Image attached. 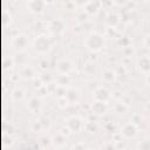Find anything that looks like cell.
<instances>
[{
	"mask_svg": "<svg viewBox=\"0 0 150 150\" xmlns=\"http://www.w3.org/2000/svg\"><path fill=\"white\" fill-rule=\"evenodd\" d=\"M84 46L88 50L93 52V53H97L100 50H102L105 46V40L104 36L97 32H90L86 39H84Z\"/></svg>",
	"mask_w": 150,
	"mask_h": 150,
	"instance_id": "cell-1",
	"label": "cell"
},
{
	"mask_svg": "<svg viewBox=\"0 0 150 150\" xmlns=\"http://www.w3.org/2000/svg\"><path fill=\"white\" fill-rule=\"evenodd\" d=\"M52 46H53L52 41L46 34L38 35L33 41V49L36 53L41 54V55H45V54L49 53L50 49H52Z\"/></svg>",
	"mask_w": 150,
	"mask_h": 150,
	"instance_id": "cell-2",
	"label": "cell"
},
{
	"mask_svg": "<svg viewBox=\"0 0 150 150\" xmlns=\"http://www.w3.org/2000/svg\"><path fill=\"white\" fill-rule=\"evenodd\" d=\"M66 127L70 132H79V131L84 129L86 123H84L82 117H80L77 115H74V116H70V117L67 118Z\"/></svg>",
	"mask_w": 150,
	"mask_h": 150,
	"instance_id": "cell-3",
	"label": "cell"
},
{
	"mask_svg": "<svg viewBox=\"0 0 150 150\" xmlns=\"http://www.w3.org/2000/svg\"><path fill=\"white\" fill-rule=\"evenodd\" d=\"M74 64H73V62L69 60V59H66V57H63V59H60L57 62H56V64H55V69H56V71L61 75V76H68V74L73 70V67Z\"/></svg>",
	"mask_w": 150,
	"mask_h": 150,
	"instance_id": "cell-4",
	"label": "cell"
},
{
	"mask_svg": "<svg viewBox=\"0 0 150 150\" xmlns=\"http://www.w3.org/2000/svg\"><path fill=\"white\" fill-rule=\"evenodd\" d=\"M137 132H138V127L135 125L130 121L127 122V123H124L121 127V131H120V134L123 137H125V138H132V137H135L137 135Z\"/></svg>",
	"mask_w": 150,
	"mask_h": 150,
	"instance_id": "cell-5",
	"label": "cell"
},
{
	"mask_svg": "<svg viewBox=\"0 0 150 150\" xmlns=\"http://www.w3.org/2000/svg\"><path fill=\"white\" fill-rule=\"evenodd\" d=\"M136 67L139 73L144 75H149L150 74V56L148 55L141 56L136 62Z\"/></svg>",
	"mask_w": 150,
	"mask_h": 150,
	"instance_id": "cell-6",
	"label": "cell"
},
{
	"mask_svg": "<svg viewBox=\"0 0 150 150\" xmlns=\"http://www.w3.org/2000/svg\"><path fill=\"white\" fill-rule=\"evenodd\" d=\"M93 97L95 101H100V102H107L109 98H110V91L103 87V86H100L97 87L94 93H93Z\"/></svg>",
	"mask_w": 150,
	"mask_h": 150,
	"instance_id": "cell-7",
	"label": "cell"
},
{
	"mask_svg": "<svg viewBox=\"0 0 150 150\" xmlns=\"http://www.w3.org/2000/svg\"><path fill=\"white\" fill-rule=\"evenodd\" d=\"M26 5H27L28 11L30 13H34V14L43 13L45 8H46V2L40 1V0H32V1H28Z\"/></svg>",
	"mask_w": 150,
	"mask_h": 150,
	"instance_id": "cell-8",
	"label": "cell"
},
{
	"mask_svg": "<svg viewBox=\"0 0 150 150\" xmlns=\"http://www.w3.org/2000/svg\"><path fill=\"white\" fill-rule=\"evenodd\" d=\"M13 45L16 49H19V52H22L26 49V47L28 46V36L23 33L18 34L14 39H13Z\"/></svg>",
	"mask_w": 150,
	"mask_h": 150,
	"instance_id": "cell-9",
	"label": "cell"
},
{
	"mask_svg": "<svg viewBox=\"0 0 150 150\" xmlns=\"http://www.w3.org/2000/svg\"><path fill=\"white\" fill-rule=\"evenodd\" d=\"M20 76L25 80H35L36 79V70L30 64H23L20 69Z\"/></svg>",
	"mask_w": 150,
	"mask_h": 150,
	"instance_id": "cell-10",
	"label": "cell"
},
{
	"mask_svg": "<svg viewBox=\"0 0 150 150\" xmlns=\"http://www.w3.org/2000/svg\"><path fill=\"white\" fill-rule=\"evenodd\" d=\"M27 108L29 109V111H32L34 114L40 111L41 108H42V100H41V97H39V96L30 97L28 100V102H27Z\"/></svg>",
	"mask_w": 150,
	"mask_h": 150,
	"instance_id": "cell-11",
	"label": "cell"
},
{
	"mask_svg": "<svg viewBox=\"0 0 150 150\" xmlns=\"http://www.w3.org/2000/svg\"><path fill=\"white\" fill-rule=\"evenodd\" d=\"M50 141H52V144L54 146H56V148H63L67 144V137L61 131L60 132H56L55 135H53L52 138H50Z\"/></svg>",
	"mask_w": 150,
	"mask_h": 150,
	"instance_id": "cell-12",
	"label": "cell"
},
{
	"mask_svg": "<svg viewBox=\"0 0 150 150\" xmlns=\"http://www.w3.org/2000/svg\"><path fill=\"white\" fill-rule=\"evenodd\" d=\"M81 98V94L76 88H68L67 94H66V100L71 103V104H76Z\"/></svg>",
	"mask_w": 150,
	"mask_h": 150,
	"instance_id": "cell-13",
	"label": "cell"
},
{
	"mask_svg": "<svg viewBox=\"0 0 150 150\" xmlns=\"http://www.w3.org/2000/svg\"><path fill=\"white\" fill-rule=\"evenodd\" d=\"M63 28H64V22L61 19H55V20L50 21L49 26H48V29L54 34H59V33L63 32Z\"/></svg>",
	"mask_w": 150,
	"mask_h": 150,
	"instance_id": "cell-14",
	"label": "cell"
},
{
	"mask_svg": "<svg viewBox=\"0 0 150 150\" xmlns=\"http://www.w3.org/2000/svg\"><path fill=\"white\" fill-rule=\"evenodd\" d=\"M91 110L96 115H104L108 110L107 102H100V101H94L91 104Z\"/></svg>",
	"mask_w": 150,
	"mask_h": 150,
	"instance_id": "cell-15",
	"label": "cell"
},
{
	"mask_svg": "<svg viewBox=\"0 0 150 150\" xmlns=\"http://www.w3.org/2000/svg\"><path fill=\"white\" fill-rule=\"evenodd\" d=\"M105 22H107L109 29L115 28V27L118 25V22H120V15H118L116 12H110V13L107 15Z\"/></svg>",
	"mask_w": 150,
	"mask_h": 150,
	"instance_id": "cell-16",
	"label": "cell"
},
{
	"mask_svg": "<svg viewBox=\"0 0 150 150\" xmlns=\"http://www.w3.org/2000/svg\"><path fill=\"white\" fill-rule=\"evenodd\" d=\"M102 79H103L105 82H112V81H115V79H116V73H115L112 69H105V70L102 73Z\"/></svg>",
	"mask_w": 150,
	"mask_h": 150,
	"instance_id": "cell-17",
	"label": "cell"
},
{
	"mask_svg": "<svg viewBox=\"0 0 150 150\" xmlns=\"http://www.w3.org/2000/svg\"><path fill=\"white\" fill-rule=\"evenodd\" d=\"M137 150H150V137H144L137 143Z\"/></svg>",
	"mask_w": 150,
	"mask_h": 150,
	"instance_id": "cell-18",
	"label": "cell"
},
{
	"mask_svg": "<svg viewBox=\"0 0 150 150\" xmlns=\"http://www.w3.org/2000/svg\"><path fill=\"white\" fill-rule=\"evenodd\" d=\"M12 97L14 101H21L25 98V91L21 88H15L12 91Z\"/></svg>",
	"mask_w": 150,
	"mask_h": 150,
	"instance_id": "cell-19",
	"label": "cell"
},
{
	"mask_svg": "<svg viewBox=\"0 0 150 150\" xmlns=\"http://www.w3.org/2000/svg\"><path fill=\"white\" fill-rule=\"evenodd\" d=\"M114 108H115V111H116V112L123 114V112H125V111L128 110V104H125L124 102H118V103L115 104Z\"/></svg>",
	"mask_w": 150,
	"mask_h": 150,
	"instance_id": "cell-20",
	"label": "cell"
},
{
	"mask_svg": "<svg viewBox=\"0 0 150 150\" xmlns=\"http://www.w3.org/2000/svg\"><path fill=\"white\" fill-rule=\"evenodd\" d=\"M130 122H132L135 125L139 127V124L143 123V117L141 116V114H134L131 116V118H130Z\"/></svg>",
	"mask_w": 150,
	"mask_h": 150,
	"instance_id": "cell-21",
	"label": "cell"
},
{
	"mask_svg": "<svg viewBox=\"0 0 150 150\" xmlns=\"http://www.w3.org/2000/svg\"><path fill=\"white\" fill-rule=\"evenodd\" d=\"M84 129H86L88 132L93 134V132H96V131H97L98 127H97V124H96V123H94V122H88V123H86Z\"/></svg>",
	"mask_w": 150,
	"mask_h": 150,
	"instance_id": "cell-22",
	"label": "cell"
},
{
	"mask_svg": "<svg viewBox=\"0 0 150 150\" xmlns=\"http://www.w3.org/2000/svg\"><path fill=\"white\" fill-rule=\"evenodd\" d=\"M32 130H33L34 132H40V131L43 130L42 124H41V122H40L39 120H36V121H34V122L32 123Z\"/></svg>",
	"mask_w": 150,
	"mask_h": 150,
	"instance_id": "cell-23",
	"label": "cell"
},
{
	"mask_svg": "<svg viewBox=\"0 0 150 150\" xmlns=\"http://www.w3.org/2000/svg\"><path fill=\"white\" fill-rule=\"evenodd\" d=\"M39 121L41 122L43 130H46V129H49V128H50V120H49V118H47V117H41V118H39Z\"/></svg>",
	"mask_w": 150,
	"mask_h": 150,
	"instance_id": "cell-24",
	"label": "cell"
},
{
	"mask_svg": "<svg viewBox=\"0 0 150 150\" xmlns=\"http://www.w3.org/2000/svg\"><path fill=\"white\" fill-rule=\"evenodd\" d=\"M102 150H116L115 145L112 144V142H109V143H105L103 146H102Z\"/></svg>",
	"mask_w": 150,
	"mask_h": 150,
	"instance_id": "cell-25",
	"label": "cell"
},
{
	"mask_svg": "<svg viewBox=\"0 0 150 150\" xmlns=\"http://www.w3.org/2000/svg\"><path fill=\"white\" fill-rule=\"evenodd\" d=\"M73 150H86V146H84L83 143H76L73 146Z\"/></svg>",
	"mask_w": 150,
	"mask_h": 150,
	"instance_id": "cell-26",
	"label": "cell"
},
{
	"mask_svg": "<svg viewBox=\"0 0 150 150\" xmlns=\"http://www.w3.org/2000/svg\"><path fill=\"white\" fill-rule=\"evenodd\" d=\"M143 43H144V46H145L146 48H149V49H150V34H148V35L144 38Z\"/></svg>",
	"mask_w": 150,
	"mask_h": 150,
	"instance_id": "cell-27",
	"label": "cell"
},
{
	"mask_svg": "<svg viewBox=\"0 0 150 150\" xmlns=\"http://www.w3.org/2000/svg\"><path fill=\"white\" fill-rule=\"evenodd\" d=\"M145 82H146V84L150 87V74L146 75V77H145Z\"/></svg>",
	"mask_w": 150,
	"mask_h": 150,
	"instance_id": "cell-28",
	"label": "cell"
},
{
	"mask_svg": "<svg viewBox=\"0 0 150 150\" xmlns=\"http://www.w3.org/2000/svg\"><path fill=\"white\" fill-rule=\"evenodd\" d=\"M145 109H146V110H148V111H150V101H149V102H146V103H145Z\"/></svg>",
	"mask_w": 150,
	"mask_h": 150,
	"instance_id": "cell-29",
	"label": "cell"
}]
</instances>
